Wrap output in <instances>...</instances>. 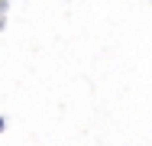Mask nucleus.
Segmentation results:
<instances>
[{
    "mask_svg": "<svg viewBox=\"0 0 152 146\" xmlns=\"http://www.w3.org/2000/svg\"><path fill=\"white\" fill-rule=\"evenodd\" d=\"M0 130H3V120H0Z\"/></svg>",
    "mask_w": 152,
    "mask_h": 146,
    "instance_id": "obj_1",
    "label": "nucleus"
}]
</instances>
